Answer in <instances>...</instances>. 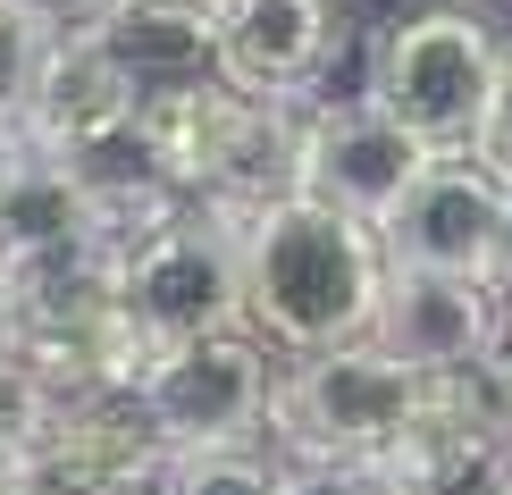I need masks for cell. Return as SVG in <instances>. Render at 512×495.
I'll return each mask as SVG.
<instances>
[{"mask_svg":"<svg viewBox=\"0 0 512 495\" xmlns=\"http://www.w3.org/2000/svg\"><path fill=\"white\" fill-rule=\"evenodd\" d=\"M479 160L496 168V177L512 185V68H504V93H496V118H487V135H479Z\"/></svg>","mask_w":512,"mask_h":495,"instance_id":"obj_18","label":"cell"},{"mask_svg":"<svg viewBox=\"0 0 512 495\" xmlns=\"http://www.w3.org/2000/svg\"><path fill=\"white\" fill-rule=\"evenodd\" d=\"M26 470H42L59 495H126L168 470V437L152 428L143 395H68L34 428Z\"/></svg>","mask_w":512,"mask_h":495,"instance_id":"obj_10","label":"cell"},{"mask_svg":"<svg viewBox=\"0 0 512 495\" xmlns=\"http://www.w3.org/2000/svg\"><path fill=\"white\" fill-rule=\"evenodd\" d=\"M336 59L328 0H219V76L269 101H319Z\"/></svg>","mask_w":512,"mask_h":495,"instance_id":"obj_11","label":"cell"},{"mask_svg":"<svg viewBox=\"0 0 512 495\" xmlns=\"http://www.w3.org/2000/svg\"><path fill=\"white\" fill-rule=\"evenodd\" d=\"M236 235H244V328L286 361L378 328V294H387L395 261L370 219H345V210L294 193L277 210H252Z\"/></svg>","mask_w":512,"mask_h":495,"instance_id":"obj_1","label":"cell"},{"mask_svg":"<svg viewBox=\"0 0 512 495\" xmlns=\"http://www.w3.org/2000/svg\"><path fill=\"white\" fill-rule=\"evenodd\" d=\"M286 495H403L387 462H286Z\"/></svg>","mask_w":512,"mask_h":495,"instance_id":"obj_17","label":"cell"},{"mask_svg":"<svg viewBox=\"0 0 512 495\" xmlns=\"http://www.w3.org/2000/svg\"><path fill=\"white\" fill-rule=\"evenodd\" d=\"M496 286L512 294V210H504V235H496Z\"/></svg>","mask_w":512,"mask_h":495,"instance_id":"obj_21","label":"cell"},{"mask_svg":"<svg viewBox=\"0 0 512 495\" xmlns=\"http://www.w3.org/2000/svg\"><path fill=\"white\" fill-rule=\"evenodd\" d=\"M0 344H9V286H0Z\"/></svg>","mask_w":512,"mask_h":495,"instance_id":"obj_22","label":"cell"},{"mask_svg":"<svg viewBox=\"0 0 512 495\" xmlns=\"http://www.w3.org/2000/svg\"><path fill=\"white\" fill-rule=\"evenodd\" d=\"M378 344L412 370H479L487 353L512 336V294L496 277H445V269H387L378 294Z\"/></svg>","mask_w":512,"mask_h":495,"instance_id":"obj_9","label":"cell"},{"mask_svg":"<svg viewBox=\"0 0 512 495\" xmlns=\"http://www.w3.org/2000/svg\"><path fill=\"white\" fill-rule=\"evenodd\" d=\"M504 68L512 59L496 51L479 9H420L378 34L361 93L395 126H412L429 152H479L487 118H496V93H504Z\"/></svg>","mask_w":512,"mask_h":495,"instance_id":"obj_4","label":"cell"},{"mask_svg":"<svg viewBox=\"0 0 512 495\" xmlns=\"http://www.w3.org/2000/svg\"><path fill=\"white\" fill-rule=\"evenodd\" d=\"M118 303L160 353L244 328V235H236V219H219L210 202H185L177 219L118 244Z\"/></svg>","mask_w":512,"mask_h":495,"instance_id":"obj_5","label":"cell"},{"mask_svg":"<svg viewBox=\"0 0 512 495\" xmlns=\"http://www.w3.org/2000/svg\"><path fill=\"white\" fill-rule=\"evenodd\" d=\"M420 403H429V370L395 361L378 336H353L328 353L277 361L269 445L286 462H395Z\"/></svg>","mask_w":512,"mask_h":495,"instance_id":"obj_3","label":"cell"},{"mask_svg":"<svg viewBox=\"0 0 512 495\" xmlns=\"http://www.w3.org/2000/svg\"><path fill=\"white\" fill-rule=\"evenodd\" d=\"M93 42L135 76L143 101H168L219 76V0H118Z\"/></svg>","mask_w":512,"mask_h":495,"instance_id":"obj_13","label":"cell"},{"mask_svg":"<svg viewBox=\"0 0 512 495\" xmlns=\"http://www.w3.org/2000/svg\"><path fill=\"white\" fill-rule=\"evenodd\" d=\"M143 110H152V101L135 93V76H126L93 34H59V51H51V68H42L26 118H17V135H26L34 152L68 160V152H84V143L135 126Z\"/></svg>","mask_w":512,"mask_h":495,"instance_id":"obj_12","label":"cell"},{"mask_svg":"<svg viewBox=\"0 0 512 495\" xmlns=\"http://www.w3.org/2000/svg\"><path fill=\"white\" fill-rule=\"evenodd\" d=\"M512 185L479 152H437L378 227L395 269H445V277H496V235H504Z\"/></svg>","mask_w":512,"mask_h":495,"instance_id":"obj_8","label":"cell"},{"mask_svg":"<svg viewBox=\"0 0 512 495\" xmlns=\"http://www.w3.org/2000/svg\"><path fill=\"white\" fill-rule=\"evenodd\" d=\"M0 495H59V487L42 479V470H26V462H9V470H0Z\"/></svg>","mask_w":512,"mask_h":495,"instance_id":"obj_19","label":"cell"},{"mask_svg":"<svg viewBox=\"0 0 512 495\" xmlns=\"http://www.w3.org/2000/svg\"><path fill=\"white\" fill-rule=\"evenodd\" d=\"M437 152L412 135V126H395L378 110L370 93H345V101H303V193L328 210H345V219H370L387 227L395 202L412 193V177L429 168Z\"/></svg>","mask_w":512,"mask_h":495,"instance_id":"obj_7","label":"cell"},{"mask_svg":"<svg viewBox=\"0 0 512 495\" xmlns=\"http://www.w3.org/2000/svg\"><path fill=\"white\" fill-rule=\"evenodd\" d=\"M93 244H110L93 193L76 185L68 160H51V152L26 143L9 193H0V277L42 269V261H68V252H93Z\"/></svg>","mask_w":512,"mask_h":495,"instance_id":"obj_14","label":"cell"},{"mask_svg":"<svg viewBox=\"0 0 512 495\" xmlns=\"http://www.w3.org/2000/svg\"><path fill=\"white\" fill-rule=\"evenodd\" d=\"M277 344H261L252 328L227 336H194L168 344L143 370V412L168 437V454H194V445H252L269 437V395H277Z\"/></svg>","mask_w":512,"mask_h":495,"instance_id":"obj_6","label":"cell"},{"mask_svg":"<svg viewBox=\"0 0 512 495\" xmlns=\"http://www.w3.org/2000/svg\"><path fill=\"white\" fill-rule=\"evenodd\" d=\"M168 495H286V454L277 445H194V454H168L160 470Z\"/></svg>","mask_w":512,"mask_h":495,"instance_id":"obj_15","label":"cell"},{"mask_svg":"<svg viewBox=\"0 0 512 495\" xmlns=\"http://www.w3.org/2000/svg\"><path fill=\"white\" fill-rule=\"evenodd\" d=\"M126 495H168V487H160V479H152V487H126Z\"/></svg>","mask_w":512,"mask_h":495,"instance_id":"obj_23","label":"cell"},{"mask_svg":"<svg viewBox=\"0 0 512 495\" xmlns=\"http://www.w3.org/2000/svg\"><path fill=\"white\" fill-rule=\"evenodd\" d=\"M0 470H9V462H0Z\"/></svg>","mask_w":512,"mask_h":495,"instance_id":"obj_24","label":"cell"},{"mask_svg":"<svg viewBox=\"0 0 512 495\" xmlns=\"http://www.w3.org/2000/svg\"><path fill=\"white\" fill-rule=\"evenodd\" d=\"M17 160H26V135H17V126H0V193H9V177H17Z\"/></svg>","mask_w":512,"mask_h":495,"instance_id":"obj_20","label":"cell"},{"mask_svg":"<svg viewBox=\"0 0 512 495\" xmlns=\"http://www.w3.org/2000/svg\"><path fill=\"white\" fill-rule=\"evenodd\" d=\"M143 118H152L177 185L236 227L252 210H277L303 193V101H269V93L210 76V84L152 101Z\"/></svg>","mask_w":512,"mask_h":495,"instance_id":"obj_2","label":"cell"},{"mask_svg":"<svg viewBox=\"0 0 512 495\" xmlns=\"http://www.w3.org/2000/svg\"><path fill=\"white\" fill-rule=\"evenodd\" d=\"M51 51H59L51 17H42L34 0H0V126L26 118V101H34L42 68H51Z\"/></svg>","mask_w":512,"mask_h":495,"instance_id":"obj_16","label":"cell"}]
</instances>
